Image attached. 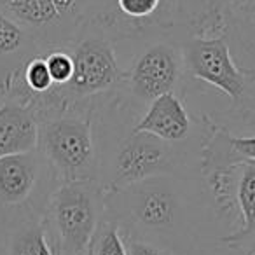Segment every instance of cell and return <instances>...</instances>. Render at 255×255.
<instances>
[{
  "label": "cell",
  "mask_w": 255,
  "mask_h": 255,
  "mask_svg": "<svg viewBox=\"0 0 255 255\" xmlns=\"http://www.w3.org/2000/svg\"><path fill=\"white\" fill-rule=\"evenodd\" d=\"M140 116L117 91L98 98L95 133L98 143V182L107 192L128 187L156 175H178L184 147L136 129Z\"/></svg>",
  "instance_id": "1"
},
{
  "label": "cell",
  "mask_w": 255,
  "mask_h": 255,
  "mask_svg": "<svg viewBox=\"0 0 255 255\" xmlns=\"http://www.w3.org/2000/svg\"><path fill=\"white\" fill-rule=\"evenodd\" d=\"M105 215L119 224L124 236L178 255L191 241V205L178 175H156L107 192Z\"/></svg>",
  "instance_id": "2"
},
{
  "label": "cell",
  "mask_w": 255,
  "mask_h": 255,
  "mask_svg": "<svg viewBox=\"0 0 255 255\" xmlns=\"http://www.w3.org/2000/svg\"><path fill=\"white\" fill-rule=\"evenodd\" d=\"M133 42L136 47L123 67V84L117 93L142 117L147 107L166 93L185 96L189 77L178 28L147 33Z\"/></svg>",
  "instance_id": "3"
},
{
  "label": "cell",
  "mask_w": 255,
  "mask_h": 255,
  "mask_svg": "<svg viewBox=\"0 0 255 255\" xmlns=\"http://www.w3.org/2000/svg\"><path fill=\"white\" fill-rule=\"evenodd\" d=\"M96 100L79 102L40 117L37 149L60 182L98 180L100 157L95 133Z\"/></svg>",
  "instance_id": "4"
},
{
  "label": "cell",
  "mask_w": 255,
  "mask_h": 255,
  "mask_svg": "<svg viewBox=\"0 0 255 255\" xmlns=\"http://www.w3.org/2000/svg\"><path fill=\"white\" fill-rule=\"evenodd\" d=\"M189 81H201L229 98V116L245 119L255 114V68L236 60L229 39L220 33H196L178 28Z\"/></svg>",
  "instance_id": "5"
},
{
  "label": "cell",
  "mask_w": 255,
  "mask_h": 255,
  "mask_svg": "<svg viewBox=\"0 0 255 255\" xmlns=\"http://www.w3.org/2000/svg\"><path fill=\"white\" fill-rule=\"evenodd\" d=\"M107 191L98 180L60 182L54 187L42 224L54 255H86L105 215Z\"/></svg>",
  "instance_id": "6"
},
{
  "label": "cell",
  "mask_w": 255,
  "mask_h": 255,
  "mask_svg": "<svg viewBox=\"0 0 255 255\" xmlns=\"http://www.w3.org/2000/svg\"><path fill=\"white\" fill-rule=\"evenodd\" d=\"M67 49L74 61V74L63 88H56L67 105L96 100L121 88L124 72L117 44L100 21L82 26Z\"/></svg>",
  "instance_id": "7"
},
{
  "label": "cell",
  "mask_w": 255,
  "mask_h": 255,
  "mask_svg": "<svg viewBox=\"0 0 255 255\" xmlns=\"http://www.w3.org/2000/svg\"><path fill=\"white\" fill-rule=\"evenodd\" d=\"M58 178L39 149L0 157V222L42 219Z\"/></svg>",
  "instance_id": "8"
},
{
  "label": "cell",
  "mask_w": 255,
  "mask_h": 255,
  "mask_svg": "<svg viewBox=\"0 0 255 255\" xmlns=\"http://www.w3.org/2000/svg\"><path fill=\"white\" fill-rule=\"evenodd\" d=\"M205 180L219 212L233 226L220 241L229 248H247L255 240V161L229 164L205 175Z\"/></svg>",
  "instance_id": "9"
},
{
  "label": "cell",
  "mask_w": 255,
  "mask_h": 255,
  "mask_svg": "<svg viewBox=\"0 0 255 255\" xmlns=\"http://www.w3.org/2000/svg\"><path fill=\"white\" fill-rule=\"evenodd\" d=\"M105 28L116 42L178 28L175 0H114Z\"/></svg>",
  "instance_id": "10"
},
{
  "label": "cell",
  "mask_w": 255,
  "mask_h": 255,
  "mask_svg": "<svg viewBox=\"0 0 255 255\" xmlns=\"http://www.w3.org/2000/svg\"><path fill=\"white\" fill-rule=\"evenodd\" d=\"M0 11L25 26L44 51L67 47L74 39L53 0H0Z\"/></svg>",
  "instance_id": "11"
},
{
  "label": "cell",
  "mask_w": 255,
  "mask_h": 255,
  "mask_svg": "<svg viewBox=\"0 0 255 255\" xmlns=\"http://www.w3.org/2000/svg\"><path fill=\"white\" fill-rule=\"evenodd\" d=\"M201 126V117L194 119L185 109L184 96L178 93H166L156 98L138 123L135 124L136 129L156 135L157 138L171 143V145H187L194 136L196 128Z\"/></svg>",
  "instance_id": "12"
},
{
  "label": "cell",
  "mask_w": 255,
  "mask_h": 255,
  "mask_svg": "<svg viewBox=\"0 0 255 255\" xmlns=\"http://www.w3.org/2000/svg\"><path fill=\"white\" fill-rule=\"evenodd\" d=\"M201 119L203 136L199 142V170L203 177L229 164L255 161V135L238 136L210 116H201Z\"/></svg>",
  "instance_id": "13"
},
{
  "label": "cell",
  "mask_w": 255,
  "mask_h": 255,
  "mask_svg": "<svg viewBox=\"0 0 255 255\" xmlns=\"http://www.w3.org/2000/svg\"><path fill=\"white\" fill-rule=\"evenodd\" d=\"M37 39L25 28L0 11V102H4L14 79L33 56L44 54Z\"/></svg>",
  "instance_id": "14"
},
{
  "label": "cell",
  "mask_w": 255,
  "mask_h": 255,
  "mask_svg": "<svg viewBox=\"0 0 255 255\" xmlns=\"http://www.w3.org/2000/svg\"><path fill=\"white\" fill-rule=\"evenodd\" d=\"M39 114L21 100L0 102V157L35 150L39 145Z\"/></svg>",
  "instance_id": "15"
},
{
  "label": "cell",
  "mask_w": 255,
  "mask_h": 255,
  "mask_svg": "<svg viewBox=\"0 0 255 255\" xmlns=\"http://www.w3.org/2000/svg\"><path fill=\"white\" fill-rule=\"evenodd\" d=\"M220 16L236 60L255 58V0H220Z\"/></svg>",
  "instance_id": "16"
},
{
  "label": "cell",
  "mask_w": 255,
  "mask_h": 255,
  "mask_svg": "<svg viewBox=\"0 0 255 255\" xmlns=\"http://www.w3.org/2000/svg\"><path fill=\"white\" fill-rule=\"evenodd\" d=\"M178 28L196 33H220V0H175Z\"/></svg>",
  "instance_id": "17"
},
{
  "label": "cell",
  "mask_w": 255,
  "mask_h": 255,
  "mask_svg": "<svg viewBox=\"0 0 255 255\" xmlns=\"http://www.w3.org/2000/svg\"><path fill=\"white\" fill-rule=\"evenodd\" d=\"M7 255H54L46 234L42 219L19 222L7 231L5 238Z\"/></svg>",
  "instance_id": "18"
},
{
  "label": "cell",
  "mask_w": 255,
  "mask_h": 255,
  "mask_svg": "<svg viewBox=\"0 0 255 255\" xmlns=\"http://www.w3.org/2000/svg\"><path fill=\"white\" fill-rule=\"evenodd\" d=\"M61 18L74 32V37L84 25L100 21L107 26L112 16L114 0H53Z\"/></svg>",
  "instance_id": "19"
},
{
  "label": "cell",
  "mask_w": 255,
  "mask_h": 255,
  "mask_svg": "<svg viewBox=\"0 0 255 255\" xmlns=\"http://www.w3.org/2000/svg\"><path fill=\"white\" fill-rule=\"evenodd\" d=\"M86 255H129L124 234L116 220L103 215Z\"/></svg>",
  "instance_id": "20"
},
{
  "label": "cell",
  "mask_w": 255,
  "mask_h": 255,
  "mask_svg": "<svg viewBox=\"0 0 255 255\" xmlns=\"http://www.w3.org/2000/svg\"><path fill=\"white\" fill-rule=\"evenodd\" d=\"M44 58H46L47 68H49V74L53 77L56 88H63L72 79V74H74V61H72L68 49L67 47L49 49L44 53Z\"/></svg>",
  "instance_id": "21"
},
{
  "label": "cell",
  "mask_w": 255,
  "mask_h": 255,
  "mask_svg": "<svg viewBox=\"0 0 255 255\" xmlns=\"http://www.w3.org/2000/svg\"><path fill=\"white\" fill-rule=\"evenodd\" d=\"M124 240H126L129 255H178L175 252L168 250V248L149 243V241H142V240H136V238H128V236H124Z\"/></svg>",
  "instance_id": "22"
},
{
  "label": "cell",
  "mask_w": 255,
  "mask_h": 255,
  "mask_svg": "<svg viewBox=\"0 0 255 255\" xmlns=\"http://www.w3.org/2000/svg\"><path fill=\"white\" fill-rule=\"evenodd\" d=\"M247 255H255V240L247 247Z\"/></svg>",
  "instance_id": "23"
}]
</instances>
